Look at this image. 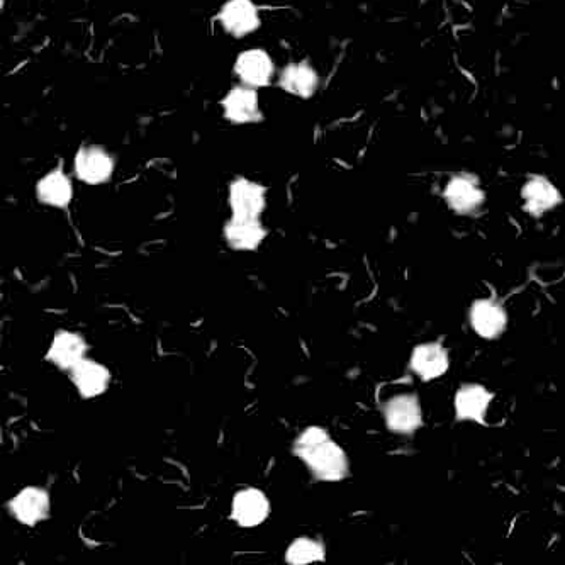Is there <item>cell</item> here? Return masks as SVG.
Here are the masks:
<instances>
[{
	"label": "cell",
	"mask_w": 565,
	"mask_h": 565,
	"mask_svg": "<svg viewBox=\"0 0 565 565\" xmlns=\"http://www.w3.org/2000/svg\"><path fill=\"white\" fill-rule=\"evenodd\" d=\"M270 504L267 496L258 489H243L233 499L231 516L240 526H258L269 516Z\"/></svg>",
	"instance_id": "cell-16"
},
{
	"label": "cell",
	"mask_w": 565,
	"mask_h": 565,
	"mask_svg": "<svg viewBox=\"0 0 565 565\" xmlns=\"http://www.w3.org/2000/svg\"><path fill=\"white\" fill-rule=\"evenodd\" d=\"M409 369L413 370L421 381L430 382L440 379L450 369V357L442 343H421L414 347L409 359Z\"/></svg>",
	"instance_id": "cell-13"
},
{
	"label": "cell",
	"mask_w": 565,
	"mask_h": 565,
	"mask_svg": "<svg viewBox=\"0 0 565 565\" xmlns=\"http://www.w3.org/2000/svg\"><path fill=\"white\" fill-rule=\"evenodd\" d=\"M267 230L260 219L231 218L224 226V238L233 250L252 252L265 240Z\"/></svg>",
	"instance_id": "cell-17"
},
{
	"label": "cell",
	"mask_w": 565,
	"mask_h": 565,
	"mask_svg": "<svg viewBox=\"0 0 565 565\" xmlns=\"http://www.w3.org/2000/svg\"><path fill=\"white\" fill-rule=\"evenodd\" d=\"M223 116L235 126L258 124L263 121L262 107L258 90L248 85L236 84L231 87L219 102Z\"/></svg>",
	"instance_id": "cell-6"
},
{
	"label": "cell",
	"mask_w": 565,
	"mask_h": 565,
	"mask_svg": "<svg viewBox=\"0 0 565 565\" xmlns=\"http://www.w3.org/2000/svg\"><path fill=\"white\" fill-rule=\"evenodd\" d=\"M214 19L235 40L248 38L262 28V14L255 0H226Z\"/></svg>",
	"instance_id": "cell-3"
},
{
	"label": "cell",
	"mask_w": 565,
	"mask_h": 565,
	"mask_svg": "<svg viewBox=\"0 0 565 565\" xmlns=\"http://www.w3.org/2000/svg\"><path fill=\"white\" fill-rule=\"evenodd\" d=\"M36 197L45 206L63 209L73 199V184L62 163L43 175L36 184Z\"/></svg>",
	"instance_id": "cell-14"
},
{
	"label": "cell",
	"mask_w": 565,
	"mask_h": 565,
	"mask_svg": "<svg viewBox=\"0 0 565 565\" xmlns=\"http://www.w3.org/2000/svg\"><path fill=\"white\" fill-rule=\"evenodd\" d=\"M286 559L289 564L294 565L313 564L325 560V547L313 538H297L289 545Z\"/></svg>",
	"instance_id": "cell-20"
},
{
	"label": "cell",
	"mask_w": 565,
	"mask_h": 565,
	"mask_svg": "<svg viewBox=\"0 0 565 565\" xmlns=\"http://www.w3.org/2000/svg\"><path fill=\"white\" fill-rule=\"evenodd\" d=\"M523 209L533 218H542L552 213L564 202L559 187L545 175L533 174L526 177L520 191Z\"/></svg>",
	"instance_id": "cell-7"
},
{
	"label": "cell",
	"mask_w": 565,
	"mask_h": 565,
	"mask_svg": "<svg viewBox=\"0 0 565 565\" xmlns=\"http://www.w3.org/2000/svg\"><path fill=\"white\" fill-rule=\"evenodd\" d=\"M9 508L24 525H38L50 515V496L40 487H26L12 499Z\"/></svg>",
	"instance_id": "cell-15"
},
{
	"label": "cell",
	"mask_w": 565,
	"mask_h": 565,
	"mask_svg": "<svg viewBox=\"0 0 565 565\" xmlns=\"http://www.w3.org/2000/svg\"><path fill=\"white\" fill-rule=\"evenodd\" d=\"M230 207L233 218L258 219L267 207V191L263 185L236 177L230 184Z\"/></svg>",
	"instance_id": "cell-9"
},
{
	"label": "cell",
	"mask_w": 565,
	"mask_h": 565,
	"mask_svg": "<svg viewBox=\"0 0 565 565\" xmlns=\"http://www.w3.org/2000/svg\"><path fill=\"white\" fill-rule=\"evenodd\" d=\"M72 379L84 398H96L106 391L111 375L104 365L84 359L73 367Z\"/></svg>",
	"instance_id": "cell-18"
},
{
	"label": "cell",
	"mask_w": 565,
	"mask_h": 565,
	"mask_svg": "<svg viewBox=\"0 0 565 565\" xmlns=\"http://www.w3.org/2000/svg\"><path fill=\"white\" fill-rule=\"evenodd\" d=\"M382 413L387 428L398 435H413L423 426V409L416 394L394 396L384 404Z\"/></svg>",
	"instance_id": "cell-8"
},
{
	"label": "cell",
	"mask_w": 565,
	"mask_h": 565,
	"mask_svg": "<svg viewBox=\"0 0 565 565\" xmlns=\"http://www.w3.org/2000/svg\"><path fill=\"white\" fill-rule=\"evenodd\" d=\"M114 170L116 158L101 145L85 143L73 157V174L82 184H107L112 179Z\"/></svg>",
	"instance_id": "cell-4"
},
{
	"label": "cell",
	"mask_w": 565,
	"mask_h": 565,
	"mask_svg": "<svg viewBox=\"0 0 565 565\" xmlns=\"http://www.w3.org/2000/svg\"><path fill=\"white\" fill-rule=\"evenodd\" d=\"M87 348L89 347L84 342V338H80L79 335L70 333V331H60L53 338L48 357L58 367L72 370L75 365L79 364L80 360H84Z\"/></svg>",
	"instance_id": "cell-19"
},
{
	"label": "cell",
	"mask_w": 565,
	"mask_h": 565,
	"mask_svg": "<svg viewBox=\"0 0 565 565\" xmlns=\"http://www.w3.org/2000/svg\"><path fill=\"white\" fill-rule=\"evenodd\" d=\"M294 454L303 459L319 481L338 482L348 477V457L323 428L311 426L294 443Z\"/></svg>",
	"instance_id": "cell-1"
},
{
	"label": "cell",
	"mask_w": 565,
	"mask_h": 565,
	"mask_svg": "<svg viewBox=\"0 0 565 565\" xmlns=\"http://www.w3.org/2000/svg\"><path fill=\"white\" fill-rule=\"evenodd\" d=\"M469 323L479 338L496 340L508 328V313L494 299H477L470 306Z\"/></svg>",
	"instance_id": "cell-11"
},
{
	"label": "cell",
	"mask_w": 565,
	"mask_h": 565,
	"mask_svg": "<svg viewBox=\"0 0 565 565\" xmlns=\"http://www.w3.org/2000/svg\"><path fill=\"white\" fill-rule=\"evenodd\" d=\"M319 84H321V79H319L318 70L306 60L287 63L286 67L280 70L279 79H277L279 89L303 101L314 97L319 90Z\"/></svg>",
	"instance_id": "cell-12"
},
{
	"label": "cell",
	"mask_w": 565,
	"mask_h": 565,
	"mask_svg": "<svg viewBox=\"0 0 565 565\" xmlns=\"http://www.w3.org/2000/svg\"><path fill=\"white\" fill-rule=\"evenodd\" d=\"M233 75L240 84L253 89H265L274 84L275 65L269 51L263 48H248L236 56Z\"/></svg>",
	"instance_id": "cell-5"
},
{
	"label": "cell",
	"mask_w": 565,
	"mask_h": 565,
	"mask_svg": "<svg viewBox=\"0 0 565 565\" xmlns=\"http://www.w3.org/2000/svg\"><path fill=\"white\" fill-rule=\"evenodd\" d=\"M494 394L482 384H464L455 392V418L460 423L486 425L487 411L493 404Z\"/></svg>",
	"instance_id": "cell-10"
},
{
	"label": "cell",
	"mask_w": 565,
	"mask_h": 565,
	"mask_svg": "<svg viewBox=\"0 0 565 565\" xmlns=\"http://www.w3.org/2000/svg\"><path fill=\"white\" fill-rule=\"evenodd\" d=\"M443 201L452 213L472 216L486 204V191L481 180L472 174H455L443 185Z\"/></svg>",
	"instance_id": "cell-2"
}]
</instances>
